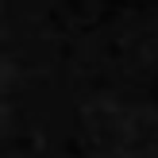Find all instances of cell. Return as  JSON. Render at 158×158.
Listing matches in <instances>:
<instances>
[]
</instances>
